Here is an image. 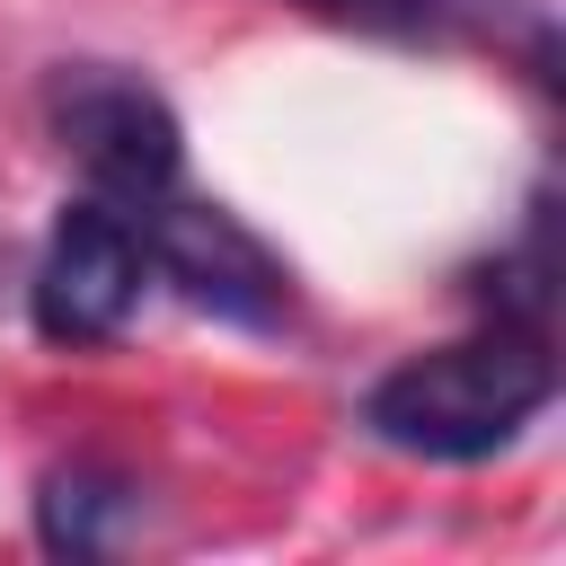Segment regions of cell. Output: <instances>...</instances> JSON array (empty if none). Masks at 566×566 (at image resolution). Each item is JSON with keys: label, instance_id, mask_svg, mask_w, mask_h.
<instances>
[{"label": "cell", "instance_id": "1", "mask_svg": "<svg viewBox=\"0 0 566 566\" xmlns=\"http://www.w3.org/2000/svg\"><path fill=\"white\" fill-rule=\"evenodd\" d=\"M548 398H557L548 336L495 318L460 345H433V354H407L398 371H380L363 398V424H371V442H389L407 460H495L548 416Z\"/></svg>", "mask_w": 566, "mask_h": 566}, {"label": "cell", "instance_id": "2", "mask_svg": "<svg viewBox=\"0 0 566 566\" xmlns=\"http://www.w3.org/2000/svg\"><path fill=\"white\" fill-rule=\"evenodd\" d=\"M44 124L88 168V186L106 203H124V212L159 203L177 186V168H186V133H177L168 97L150 80L115 71V62H62L44 80Z\"/></svg>", "mask_w": 566, "mask_h": 566}, {"label": "cell", "instance_id": "3", "mask_svg": "<svg viewBox=\"0 0 566 566\" xmlns=\"http://www.w3.org/2000/svg\"><path fill=\"white\" fill-rule=\"evenodd\" d=\"M142 274H150V248H142V221L124 203H106V195L62 203V221L35 256V283H27L35 336L44 345H106L133 318Z\"/></svg>", "mask_w": 566, "mask_h": 566}, {"label": "cell", "instance_id": "4", "mask_svg": "<svg viewBox=\"0 0 566 566\" xmlns=\"http://www.w3.org/2000/svg\"><path fill=\"white\" fill-rule=\"evenodd\" d=\"M142 248L195 310H212L230 327H283V310H292L283 256L221 203H168V195L142 203Z\"/></svg>", "mask_w": 566, "mask_h": 566}, {"label": "cell", "instance_id": "5", "mask_svg": "<svg viewBox=\"0 0 566 566\" xmlns=\"http://www.w3.org/2000/svg\"><path fill=\"white\" fill-rule=\"evenodd\" d=\"M292 9H310L318 27L371 35V44H442L460 27V0H292Z\"/></svg>", "mask_w": 566, "mask_h": 566}, {"label": "cell", "instance_id": "6", "mask_svg": "<svg viewBox=\"0 0 566 566\" xmlns=\"http://www.w3.org/2000/svg\"><path fill=\"white\" fill-rule=\"evenodd\" d=\"M106 513H124V486L97 478V469H53L44 478V548H106Z\"/></svg>", "mask_w": 566, "mask_h": 566}]
</instances>
